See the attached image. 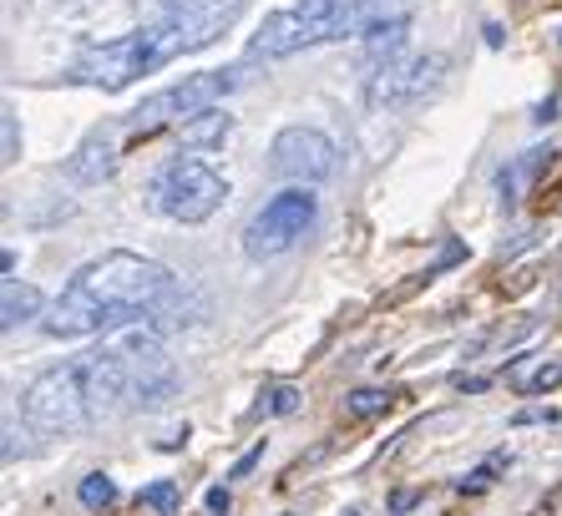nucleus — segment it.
Here are the masks:
<instances>
[{
	"instance_id": "obj_4",
	"label": "nucleus",
	"mask_w": 562,
	"mask_h": 516,
	"mask_svg": "<svg viewBox=\"0 0 562 516\" xmlns=\"http://www.w3.org/2000/svg\"><path fill=\"white\" fill-rule=\"evenodd\" d=\"M244 81V66H218V71H198V77H183L178 87L157 91V97H147L143 106H132L127 116H122V127L132 132V137H153L157 127H168V122H193V116L213 112V102H223L228 91Z\"/></svg>"
},
{
	"instance_id": "obj_8",
	"label": "nucleus",
	"mask_w": 562,
	"mask_h": 516,
	"mask_svg": "<svg viewBox=\"0 0 562 516\" xmlns=\"http://www.w3.org/2000/svg\"><path fill=\"white\" fill-rule=\"evenodd\" d=\"M446 56L441 52H426V56H391L380 61L366 81V102L375 112H391V106H411L420 97H431L436 87L446 81Z\"/></svg>"
},
{
	"instance_id": "obj_19",
	"label": "nucleus",
	"mask_w": 562,
	"mask_h": 516,
	"mask_svg": "<svg viewBox=\"0 0 562 516\" xmlns=\"http://www.w3.org/2000/svg\"><path fill=\"white\" fill-rule=\"evenodd\" d=\"M77 496H81V506H87V512H102V506H112V502H117V486H112V476H102V471H92V476H81Z\"/></svg>"
},
{
	"instance_id": "obj_3",
	"label": "nucleus",
	"mask_w": 562,
	"mask_h": 516,
	"mask_svg": "<svg viewBox=\"0 0 562 516\" xmlns=\"http://www.w3.org/2000/svg\"><path fill=\"white\" fill-rule=\"evenodd\" d=\"M370 26H375V0H300L289 11L263 15V26L249 36V61H279L325 41L366 36Z\"/></svg>"
},
{
	"instance_id": "obj_17",
	"label": "nucleus",
	"mask_w": 562,
	"mask_h": 516,
	"mask_svg": "<svg viewBox=\"0 0 562 516\" xmlns=\"http://www.w3.org/2000/svg\"><path fill=\"white\" fill-rule=\"evenodd\" d=\"M391 390H375V385H366V390H350L345 395V415L350 420H370V415H380V411H391Z\"/></svg>"
},
{
	"instance_id": "obj_16",
	"label": "nucleus",
	"mask_w": 562,
	"mask_h": 516,
	"mask_svg": "<svg viewBox=\"0 0 562 516\" xmlns=\"http://www.w3.org/2000/svg\"><path fill=\"white\" fill-rule=\"evenodd\" d=\"M406 31H411V21H406V15H391V21H375V26L366 31V52H370V56H385V61H391V52H395V46H401V41H406Z\"/></svg>"
},
{
	"instance_id": "obj_5",
	"label": "nucleus",
	"mask_w": 562,
	"mask_h": 516,
	"mask_svg": "<svg viewBox=\"0 0 562 516\" xmlns=\"http://www.w3.org/2000/svg\"><path fill=\"white\" fill-rule=\"evenodd\" d=\"M21 411H26V426L41 430V436H81V430L92 426L77 360L41 370L26 385V395H21Z\"/></svg>"
},
{
	"instance_id": "obj_24",
	"label": "nucleus",
	"mask_w": 562,
	"mask_h": 516,
	"mask_svg": "<svg viewBox=\"0 0 562 516\" xmlns=\"http://www.w3.org/2000/svg\"><path fill=\"white\" fill-rule=\"evenodd\" d=\"M259 461H263V446H254V451L244 456V461H238L234 471H228V476H249V471H254V465H259Z\"/></svg>"
},
{
	"instance_id": "obj_20",
	"label": "nucleus",
	"mask_w": 562,
	"mask_h": 516,
	"mask_svg": "<svg viewBox=\"0 0 562 516\" xmlns=\"http://www.w3.org/2000/svg\"><path fill=\"white\" fill-rule=\"evenodd\" d=\"M269 395H274V401H269V411H274V415H294V411H300V390H294V385H279V390H269Z\"/></svg>"
},
{
	"instance_id": "obj_22",
	"label": "nucleus",
	"mask_w": 562,
	"mask_h": 516,
	"mask_svg": "<svg viewBox=\"0 0 562 516\" xmlns=\"http://www.w3.org/2000/svg\"><path fill=\"white\" fill-rule=\"evenodd\" d=\"M552 420H558V411H537V405L517 415V426H552Z\"/></svg>"
},
{
	"instance_id": "obj_26",
	"label": "nucleus",
	"mask_w": 562,
	"mask_h": 516,
	"mask_svg": "<svg viewBox=\"0 0 562 516\" xmlns=\"http://www.w3.org/2000/svg\"><path fill=\"white\" fill-rule=\"evenodd\" d=\"M482 31H486V46H502V26H497V21H486Z\"/></svg>"
},
{
	"instance_id": "obj_15",
	"label": "nucleus",
	"mask_w": 562,
	"mask_h": 516,
	"mask_svg": "<svg viewBox=\"0 0 562 516\" xmlns=\"http://www.w3.org/2000/svg\"><path fill=\"white\" fill-rule=\"evenodd\" d=\"M507 380L522 390V395H542V390H558V385H562V360H548V355H542L537 364H512Z\"/></svg>"
},
{
	"instance_id": "obj_13",
	"label": "nucleus",
	"mask_w": 562,
	"mask_h": 516,
	"mask_svg": "<svg viewBox=\"0 0 562 516\" xmlns=\"http://www.w3.org/2000/svg\"><path fill=\"white\" fill-rule=\"evenodd\" d=\"M228 127H234V116L213 106V112H203V116H193V122L178 127V143H183L188 153H213V147H223Z\"/></svg>"
},
{
	"instance_id": "obj_11",
	"label": "nucleus",
	"mask_w": 562,
	"mask_h": 516,
	"mask_svg": "<svg viewBox=\"0 0 562 516\" xmlns=\"http://www.w3.org/2000/svg\"><path fill=\"white\" fill-rule=\"evenodd\" d=\"M66 172H71V182H81V188H97V182L112 178V172H117V137H112V127L87 132L81 147L71 153V162H66Z\"/></svg>"
},
{
	"instance_id": "obj_23",
	"label": "nucleus",
	"mask_w": 562,
	"mask_h": 516,
	"mask_svg": "<svg viewBox=\"0 0 562 516\" xmlns=\"http://www.w3.org/2000/svg\"><path fill=\"white\" fill-rule=\"evenodd\" d=\"M416 502H420V491H395V496H391V512L401 516V512H411Z\"/></svg>"
},
{
	"instance_id": "obj_25",
	"label": "nucleus",
	"mask_w": 562,
	"mask_h": 516,
	"mask_svg": "<svg viewBox=\"0 0 562 516\" xmlns=\"http://www.w3.org/2000/svg\"><path fill=\"white\" fill-rule=\"evenodd\" d=\"M203 502H209V512H213V516H223V512H228V491H223V486H213L209 496H203Z\"/></svg>"
},
{
	"instance_id": "obj_6",
	"label": "nucleus",
	"mask_w": 562,
	"mask_h": 516,
	"mask_svg": "<svg viewBox=\"0 0 562 516\" xmlns=\"http://www.w3.org/2000/svg\"><path fill=\"white\" fill-rule=\"evenodd\" d=\"M228 198V182L203 162V157H172L153 182L157 213H168L172 223H209Z\"/></svg>"
},
{
	"instance_id": "obj_21",
	"label": "nucleus",
	"mask_w": 562,
	"mask_h": 516,
	"mask_svg": "<svg viewBox=\"0 0 562 516\" xmlns=\"http://www.w3.org/2000/svg\"><path fill=\"white\" fill-rule=\"evenodd\" d=\"M21 157V127H15V112H5V162Z\"/></svg>"
},
{
	"instance_id": "obj_18",
	"label": "nucleus",
	"mask_w": 562,
	"mask_h": 516,
	"mask_svg": "<svg viewBox=\"0 0 562 516\" xmlns=\"http://www.w3.org/2000/svg\"><path fill=\"white\" fill-rule=\"evenodd\" d=\"M137 506H147V512H157V516H172L183 506V491H178V481H153V486L137 491Z\"/></svg>"
},
{
	"instance_id": "obj_27",
	"label": "nucleus",
	"mask_w": 562,
	"mask_h": 516,
	"mask_svg": "<svg viewBox=\"0 0 562 516\" xmlns=\"http://www.w3.org/2000/svg\"><path fill=\"white\" fill-rule=\"evenodd\" d=\"M345 516H355V512H345Z\"/></svg>"
},
{
	"instance_id": "obj_2",
	"label": "nucleus",
	"mask_w": 562,
	"mask_h": 516,
	"mask_svg": "<svg viewBox=\"0 0 562 516\" xmlns=\"http://www.w3.org/2000/svg\"><path fill=\"white\" fill-rule=\"evenodd\" d=\"M178 284L157 258L127 254V248H112V254L92 258L87 269L71 273V284L56 294L52 314L41 319V329L52 339H77V335H106V329H122V324H143L147 310L157 299Z\"/></svg>"
},
{
	"instance_id": "obj_10",
	"label": "nucleus",
	"mask_w": 562,
	"mask_h": 516,
	"mask_svg": "<svg viewBox=\"0 0 562 516\" xmlns=\"http://www.w3.org/2000/svg\"><path fill=\"white\" fill-rule=\"evenodd\" d=\"M77 370H81V390H87V411H92V420H106V415H117L122 405H127L132 370H127V360H122L117 345H102V349H92V355H81Z\"/></svg>"
},
{
	"instance_id": "obj_14",
	"label": "nucleus",
	"mask_w": 562,
	"mask_h": 516,
	"mask_svg": "<svg viewBox=\"0 0 562 516\" xmlns=\"http://www.w3.org/2000/svg\"><path fill=\"white\" fill-rule=\"evenodd\" d=\"M36 314H41V289L5 279V289H0V324H5V329H15V324L36 319Z\"/></svg>"
},
{
	"instance_id": "obj_12",
	"label": "nucleus",
	"mask_w": 562,
	"mask_h": 516,
	"mask_svg": "<svg viewBox=\"0 0 562 516\" xmlns=\"http://www.w3.org/2000/svg\"><path fill=\"white\" fill-rule=\"evenodd\" d=\"M203 310H209V299L198 294L193 284H172L168 294L157 299L153 310H147V329H153V335H172V329H183V324H198L203 319Z\"/></svg>"
},
{
	"instance_id": "obj_7",
	"label": "nucleus",
	"mask_w": 562,
	"mask_h": 516,
	"mask_svg": "<svg viewBox=\"0 0 562 516\" xmlns=\"http://www.w3.org/2000/svg\"><path fill=\"white\" fill-rule=\"evenodd\" d=\"M314 193L310 188H289V193H274L269 203L244 223V254L249 258H279L300 244L314 223Z\"/></svg>"
},
{
	"instance_id": "obj_9",
	"label": "nucleus",
	"mask_w": 562,
	"mask_h": 516,
	"mask_svg": "<svg viewBox=\"0 0 562 516\" xmlns=\"http://www.w3.org/2000/svg\"><path fill=\"white\" fill-rule=\"evenodd\" d=\"M269 168L279 178H294L300 188H310V182H325L340 168V157H335V143L319 127H284L269 147Z\"/></svg>"
},
{
	"instance_id": "obj_1",
	"label": "nucleus",
	"mask_w": 562,
	"mask_h": 516,
	"mask_svg": "<svg viewBox=\"0 0 562 516\" xmlns=\"http://www.w3.org/2000/svg\"><path fill=\"white\" fill-rule=\"evenodd\" d=\"M238 15H244V0H162V5H157V21H147V26L132 31V36L87 46V52L71 61L66 77L77 81V87L122 91V87H132V81L162 71V66H172L178 56H193V52H203V46H213Z\"/></svg>"
}]
</instances>
